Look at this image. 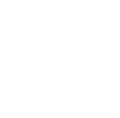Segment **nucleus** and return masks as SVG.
<instances>
[]
</instances>
